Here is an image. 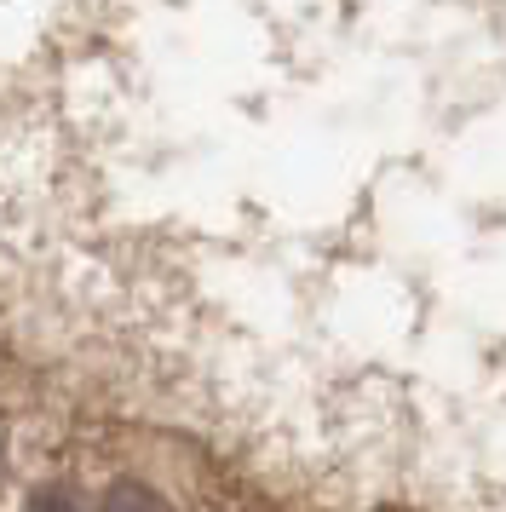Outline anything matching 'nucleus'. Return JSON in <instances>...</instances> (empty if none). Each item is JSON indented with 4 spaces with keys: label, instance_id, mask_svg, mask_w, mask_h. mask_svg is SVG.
<instances>
[{
    "label": "nucleus",
    "instance_id": "f257e3e1",
    "mask_svg": "<svg viewBox=\"0 0 506 512\" xmlns=\"http://www.w3.org/2000/svg\"><path fill=\"white\" fill-rule=\"evenodd\" d=\"M104 512H167L156 501V495H150V489H138V484H121L110 495V501H104Z\"/></svg>",
    "mask_w": 506,
    "mask_h": 512
}]
</instances>
